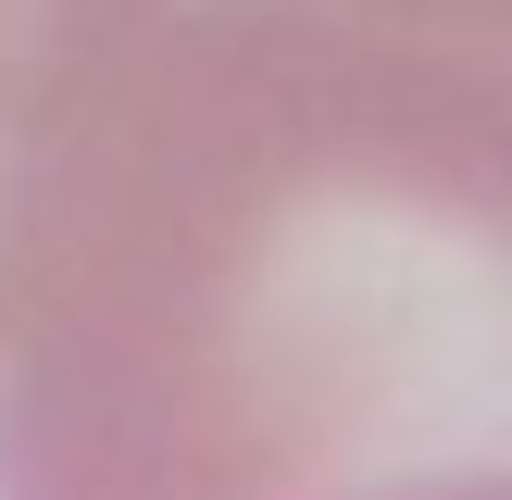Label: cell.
Instances as JSON below:
<instances>
[{"mask_svg":"<svg viewBox=\"0 0 512 500\" xmlns=\"http://www.w3.org/2000/svg\"><path fill=\"white\" fill-rule=\"evenodd\" d=\"M375 13H425V25H512V0H375Z\"/></svg>","mask_w":512,"mask_h":500,"instance_id":"cell-3","label":"cell"},{"mask_svg":"<svg viewBox=\"0 0 512 500\" xmlns=\"http://www.w3.org/2000/svg\"><path fill=\"white\" fill-rule=\"evenodd\" d=\"M0 488H512V25L175 0L0 325Z\"/></svg>","mask_w":512,"mask_h":500,"instance_id":"cell-1","label":"cell"},{"mask_svg":"<svg viewBox=\"0 0 512 500\" xmlns=\"http://www.w3.org/2000/svg\"><path fill=\"white\" fill-rule=\"evenodd\" d=\"M163 13L175 0H0V325L38 275V238L63 213L88 125L113 113L125 63Z\"/></svg>","mask_w":512,"mask_h":500,"instance_id":"cell-2","label":"cell"}]
</instances>
